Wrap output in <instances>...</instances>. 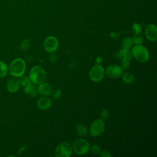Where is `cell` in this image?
I'll return each mask as SVG.
<instances>
[{
  "mask_svg": "<svg viewBox=\"0 0 157 157\" xmlns=\"http://www.w3.org/2000/svg\"><path fill=\"white\" fill-rule=\"evenodd\" d=\"M26 63L21 58H17L12 60L8 66V72L14 77H20L26 71Z\"/></svg>",
  "mask_w": 157,
  "mask_h": 157,
  "instance_id": "6da1fadb",
  "label": "cell"
},
{
  "mask_svg": "<svg viewBox=\"0 0 157 157\" xmlns=\"http://www.w3.org/2000/svg\"><path fill=\"white\" fill-rule=\"evenodd\" d=\"M132 57L140 63H145L150 59L148 49L142 44H134L131 48Z\"/></svg>",
  "mask_w": 157,
  "mask_h": 157,
  "instance_id": "7a4b0ae2",
  "label": "cell"
},
{
  "mask_svg": "<svg viewBox=\"0 0 157 157\" xmlns=\"http://www.w3.org/2000/svg\"><path fill=\"white\" fill-rule=\"evenodd\" d=\"M28 77L32 83L35 85H39L44 82L46 77V72L42 67L36 65L30 69Z\"/></svg>",
  "mask_w": 157,
  "mask_h": 157,
  "instance_id": "3957f363",
  "label": "cell"
},
{
  "mask_svg": "<svg viewBox=\"0 0 157 157\" xmlns=\"http://www.w3.org/2000/svg\"><path fill=\"white\" fill-rule=\"evenodd\" d=\"M74 152L78 155H83L90 151V144L89 142L84 139H76L72 145Z\"/></svg>",
  "mask_w": 157,
  "mask_h": 157,
  "instance_id": "277c9868",
  "label": "cell"
},
{
  "mask_svg": "<svg viewBox=\"0 0 157 157\" xmlns=\"http://www.w3.org/2000/svg\"><path fill=\"white\" fill-rule=\"evenodd\" d=\"M72 152V145L67 142H61L55 149V155L56 157H70Z\"/></svg>",
  "mask_w": 157,
  "mask_h": 157,
  "instance_id": "5b68a950",
  "label": "cell"
},
{
  "mask_svg": "<svg viewBox=\"0 0 157 157\" xmlns=\"http://www.w3.org/2000/svg\"><path fill=\"white\" fill-rule=\"evenodd\" d=\"M105 75V69L101 64H95L90 69L89 77L90 80L95 83L102 80Z\"/></svg>",
  "mask_w": 157,
  "mask_h": 157,
  "instance_id": "8992f818",
  "label": "cell"
},
{
  "mask_svg": "<svg viewBox=\"0 0 157 157\" xmlns=\"http://www.w3.org/2000/svg\"><path fill=\"white\" fill-rule=\"evenodd\" d=\"M105 129V123L102 119L98 118L94 120L90 125L89 133L93 137H98L102 134Z\"/></svg>",
  "mask_w": 157,
  "mask_h": 157,
  "instance_id": "52a82bcc",
  "label": "cell"
},
{
  "mask_svg": "<svg viewBox=\"0 0 157 157\" xmlns=\"http://www.w3.org/2000/svg\"><path fill=\"white\" fill-rule=\"evenodd\" d=\"M44 50L50 53L55 52L59 47V42L58 39L53 36H49L47 37L43 43Z\"/></svg>",
  "mask_w": 157,
  "mask_h": 157,
  "instance_id": "ba28073f",
  "label": "cell"
},
{
  "mask_svg": "<svg viewBox=\"0 0 157 157\" xmlns=\"http://www.w3.org/2000/svg\"><path fill=\"white\" fill-rule=\"evenodd\" d=\"M123 73V69L117 64H110L105 69V74L110 78H118Z\"/></svg>",
  "mask_w": 157,
  "mask_h": 157,
  "instance_id": "9c48e42d",
  "label": "cell"
},
{
  "mask_svg": "<svg viewBox=\"0 0 157 157\" xmlns=\"http://www.w3.org/2000/svg\"><path fill=\"white\" fill-rule=\"evenodd\" d=\"M146 38L150 42H155L157 40V27L155 24L147 25L144 31Z\"/></svg>",
  "mask_w": 157,
  "mask_h": 157,
  "instance_id": "30bf717a",
  "label": "cell"
},
{
  "mask_svg": "<svg viewBox=\"0 0 157 157\" xmlns=\"http://www.w3.org/2000/svg\"><path fill=\"white\" fill-rule=\"evenodd\" d=\"M37 107L42 110H47L49 109L52 105V101L50 98L44 96L41 97L37 101Z\"/></svg>",
  "mask_w": 157,
  "mask_h": 157,
  "instance_id": "8fae6325",
  "label": "cell"
},
{
  "mask_svg": "<svg viewBox=\"0 0 157 157\" xmlns=\"http://www.w3.org/2000/svg\"><path fill=\"white\" fill-rule=\"evenodd\" d=\"M37 92L40 95L44 96H48L52 94L53 92V88L49 83L44 82L39 84L37 87Z\"/></svg>",
  "mask_w": 157,
  "mask_h": 157,
  "instance_id": "7c38bea8",
  "label": "cell"
},
{
  "mask_svg": "<svg viewBox=\"0 0 157 157\" xmlns=\"http://www.w3.org/2000/svg\"><path fill=\"white\" fill-rule=\"evenodd\" d=\"M115 56L121 61H130L132 58V54L130 49L121 48L116 54Z\"/></svg>",
  "mask_w": 157,
  "mask_h": 157,
  "instance_id": "4fadbf2b",
  "label": "cell"
},
{
  "mask_svg": "<svg viewBox=\"0 0 157 157\" xmlns=\"http://www.w3.org/2000/svg\"><path fill=\"white\" fill-rule=\"evenodd\" d=\"M20 87V83L18 82V80L17 78V77H13L12 78H10L7 82L6 84V88L7 90L11 93H14L17 92Z\"/></svg>",
  "mask_w": 157,
  "mask_h": 157,
  "instance_id": "5bb4252c",
  "label": "cell"
},
{
  "mask_svg": "<svg viewBox=\"0 0 157 157\" xmlns=\"http://www.w3.org/2000/svg\"><path fill=\"white\" fill-rule=\"evenodd\" d=\"M24 92L32 98L36 97L38 93L36 85L32 82L24 87Z\"/></svg>",
  "mask_w": 157,
  "mask_h": 157,
  "instance_id": "9a60e30c",
  "label": "cell"
},
{
  "mask_svg": "<svg viewBox=\"0 0 157 157\" xmlns=\"http://www.w3.org/2000/svg\"><path fill=\"white\" fill-rule=\"evenodd\" d=\"M76 132L80 136H85L87 135L88 131L87 127L82 123H78L76 125Z\"/></svg>",
  "mask_w": 157,
  "mask_h": 157,
  "instance_id": "2e32d148",
  "label": "cell"
},
{
  "mask_svg": "<svg viewBox=\"0 0 157 157\" xmlns=\"http://www.w3.org/2000/svg\"><path fill=\"white\" fill-rule=\"evenodd\" d=\"M121 77L123 81L126 84H131L134 81V75L130 72H126L124 74L123 73Z\"/></svg>",
  "mask_w": 157,
  "mask_h": 157,
  "instance_id": "e0dca14e",
  "label": "cell"
},
{
  "mask_svg": "<svg viewBox=\"0 0 157 157\" xmlns=\"http://www.w3.org/2000/svg\"><path fill=\"white\" fill-rule=\"evenodd\" d=\"M133 44L132 38L131 37H126L121 41V48L125 49H131Z\"/></svg>",
  "mask_w": 157,
  "mask_h": 157,
  "instance_id": "ac0fdd59",
  "label": "cell"
},
{
  "mask_svg": "<svg viewBox=\"0 0 157 157\" xmlns=\"http://www.w3.org/2000/svg\"><path fill=\"white\" fill-rule=\"evenodd\" d=\"M8 73V67L7 64L2 61H0V77H4L7 75Z\"/></svg>",
  "mask_w": 157,
  "mask_h": 157,
  "instance_id": "d6986e66",
  "label": "cell"
},
{
  "mask_svg": "<svg viewBox=\"0 0 157 157\" xmlns=\"http://www.w3.org/2000/svg\"><path fill=\"white\" fill-rule=\"evenodd\" d=\"M18 82H19L20 85H21L22 86H24V87L31 83V81L30 78H29V77L25 76L23 75L19 77Z\"/></svg>",
  "mask_w": 157,
  "mask_h": 157,
  "instance_id": "ffe728a7",
  "label": "cell"
},
{
  "mask_svg": "<svg viewBox=\"0 0 157 157\" xmlns=\"http://www.w3.org/2000/svg\"><path fill=\"white\" fill-rule=\"evenodd\" d=\"M30 45H31V42H30V41H29L28 39H24V40L21 42V44H20V48H21V49L22 50H23V51H26V50H28V48H29Z\"/></svg>",
  "mask_w": 157,
  "mask_h": 157,
  "instance_id": "44dd1931",
  "label": "cell"
},
{
  "mask_svg": "<svg viewBox=\"0 0 157 157\" xmlns=\"http://www.w3.org/2000/svg\"><path fill=\"white\" fill-rule=\"evenodd\" d=\"M132 31L134 34H140L142 32V27L140 24L137 23H134L132 26Z\"/></svg>",
  "mask_w": 157,
  "mask_h": 157,
  "instance_id": "7402d4cb",
  "label": "cell"
},
{
  "mask_svg": "<svg viewBox=\"0 0 157 157\" xmlns=\"http://www.w3.org/2000/svg\"><path fill=\"white\" fill-rule=\"evenodd\" d=\"M132 41L134 44H142L143 37L140 34H134L132 36Z\"/></svg>",
  "mask_w": 157,
  "mask_h": 157,
  "instance_id": "603a6c76",
  "label": "cell"
},
{
  "mask_svg": "<svg viewBox=\"0 0 157 157\" xmlns=\"http://www.w3.org/2000/svg\"><path fill=\"white\" fill-rule=\"evenodd\" d=\"M52 95V98L53 99H55V100L59 99L61 98V97L62 96V91L59 89H56L54 91H53Z\"/></svg>",
  "mask_w": 157,
  "mask_h": 157,
  "instance_id": "cb8c5ba5",
  "label": "cell"
},
{
  "mask_svg": "<svg viewBox=\"0 0 157 157\" xmlns=\"http://www.w3.org/2000/svg\"><path fill=\"white\" fill-rule=\"evenodd\" d=\"M109 115H110L109 111L107 109H103L100 112V117L103 120L107 119L109 117Z\"/></svg>",
  "mask_w": 157,
  "mask_h": 157,
  "instance_id": "d4e9b609",
  "label": "cell"
},
{
  "mask_svg": "<svg viewBox=\"0 0 157 157\" xmlns=\"http://www.w3.org/2000/svg\"><path fill=\"white\" fill-rule=\"evenodd\" d=\"M90 150L94 155H99L101 151V148L98 145H93L90 146Z\"/></svg>",
  "mask_w": 157,
  "mask_h": 157,
  "instance_id": "484cf974",
  "label": "cell"
},
{
  "mask_svg": "<svg viewBox=\"0 0 157 157\" xmlns=\"http://www.w3.org/2000/svg\"><path fill=\"white\" fill-rule=\"evenodd\" d=\"M120 66L123 69L126 70V69H129V67L130 66V61H121V66Z\"/></svg>",
  "mask_w": 157,
  "mask_h": 157,
  "instance_id": "4316f807",
  "label": "cell"
},
{
  "mask_svg": "<svg viewBox=\"0 0 157 157\" xmlns=\"http://www.w3.org/2000/svg\"><path fill=\"white\" fill-rule=\"evenodd\" d=\"M99 155L101 157H111L112 156V154L109 151H101Z\"/></svg>",
  "mask_w": 157,
  "mask_h": 157,
  "instance_id": "83f0119b",
  "label": "cell"
},
{
  "mask_svg": "<svg viewBox=\"0 0 157 157\" xmlns=\"http://www.w3.org/2000/svg\"><path fill=\"white\" fill-rule=\"evenodd\" d=\"M56 56L55 55V54H54V53H50L49 56H48V59L49 61L52 63H55L56 61Z\"/></svg>",
  "mask_w": 157,
  "mask_h": 157,
  "instance_id": "f1b7e54d",
  "label": "cell"
},
{
  "mask_svg": "<svg viewBox=\"0 0 157 157\" xmlns=\"http://www.w3.org/2000/svg\"><path fill=\"white\" fill-rule=\"evenodd\" d=\"M110 37L112 39H117V38H118L120 37V33H117V32H115V31H112L110 33Z\"/></svg>",
  "mask_w": 157,
  "mask_h": 157,
  "instance_id": "f546056e",
  "label": "cell"
},
{
  "mask_svg": "<svg viewBox=\"0 0 157 157\" xmlns=\"http://www.w3.org/2000/svg\"><path fill=\"white\" fill-rule=\"evenodd\" d=\"M95 62H96V64H101L103 62V60H102V57L101 56H97L96 58V59H95Z\"/></svg>",
  "mask_w": 157,
  "mask_h": 157,
  "instance_id": "4dcf8cb0",
  "label": "cell"
}]
</instances>
